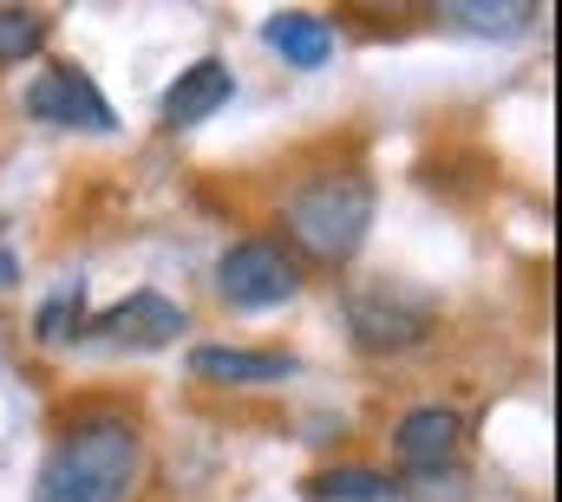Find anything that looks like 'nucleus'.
<instances>
[{"instance_id":"obj_1","label":"nucleus","mask_w":562,"mask_h":502,"mask_svg":"<svg viewBox=\"0 0 562 502\" xmlns=\"http://www.w3.org/2000/svg\"><path fill=\"white\" fill-rule=\"evenodd\" d=\"M144 477V437L132 418L119 411H92V418H72L40 477H33V502H132Z\"/></svg>"},{"instance_id":"obj_2","label":"nucleus","mask_w":562,"mask_h":502,"mask_svg":"<svg viewBox=\"0 0 562 502\" xmlns=\"http://www.w3.org/2000/svg\"><path fill=\"white\" fill-rule=\"evenodd\" d=\"M373 216H380V183L367 170H353V163L314 170L281 203V236H288L281 249L294 261H314V267H347L353 254L367 249Z\"/></svg>"},{"instance_id":"obj_3","label":"nucleus","mask_w":562,"mask_h":502,"mask_svg":"<svg viewBox=\"0 0 562 502\" xmlns=\"http://www.w3.org/2000/svg\"><path fill=\"white\" fill-rule=\"evenodd\" d=\"M340 320L353 333L360 353L373 360H393V353H419L438 327V300L406 287V281H367V287H347L340 294Z\"/></svg>"},{"instance_id":"obj_4","label":"nucleus","mask_w":562,"mask_h":502,"mask_svg":"<svg viewBox=\"0 0 562 502\" xmlns=\"http://www.w3.org/2000/svg\"><path fill=\"white\" fill-rule=\"evenodd\" d=\"M210 281H216L223 307H236V313H276L288 300H301L307 267L281 249L276 236H243V242H229V249L216 254Z\"/></svg>"},{"instance_id":"obj_5","label":"nucleus","mask_w":562,"mask_h":502,"mask_svg":"<svg viewBox=\"0 0 562 502\" xmlns=\"http://www.w3.org/2000/svg\"><path fill=\"white\" fill-rule=\"evenodd\" d=\"M183 333H190V307L170 300V294H157V287H138V294L86 313L79 346H92V353H164Z\"/></svg>"},{"instance_id":"obj_6","label":"nucleus","mask_w":562,"mask_h":502,"mask_svg":"<svg viewBox=\"0 0 562 502\" xmlns=\"http://www.w3.org/2000/svg\"><path fill=\"white\" fill-rule=\"evenodd\" d=\"M26 118L46 130H66V137H112L119 130V112H112V99L92 85V72L86 66H72V59H46L33 79H26Z\"/></svg>"},{"instance_id":"obj_7","label":"nucleus","mask_w":562,"mask_h":502,"mask_svg":"<svg viewBox=\"0 0 562 502\" xmlns=\"http://www.w3.org/2000/svg\"><path fill=\"white\" fill-rule=\"evenodd\" d=\"M464 444V418H458V404H413L400 424H393V457H400V470H406V483L413 477H438V470H451V450Z\"/></svg>"},{"instance_id":"obj_8","label":"nucleus","mask_w":562,"mask_h":502,"mask_svg":"<svg viewBox=\"0 0 562 502\" xmlns=\"http://www.w3.org/2000/svg\"><path fill=\"white\" fill-rule=\"evenodd\" d=\"M229 99H236V72H229V59H196V66H183V72L164 85V99H157V125L164 130H196L203 118H216Z\"/></svg>"},{"instance_id":"obj_9","label":"nucleus","mask_w":562,"mask_h":502,"mask_svg":"<svg viewBox=\"0 0 562 502\" xmlns=\"http://www.w3.org/2000/svg\"><path fill=\"white\" fill-rule=\"evenodd\" d=\"M294 373L301 360L276 346H190V378L203 385H288Z\"/></svg>"},{"instance_id":"obj_10","label":"nucleus","mask_w":562,"mask_h":502,"mask_svg":"<svg viewBox=\"0 0 562 502\" xmlns=\"http://www.w3.org/2000/svg\"><path fill=\"white\" fill-rule=\"evenodd\" d=\"M262 39H269V53H276L281 66H294V72H321V66L340 53L334 20H321V13H307V7L269 13V20H262Z\"/></svg>"},{"instance_id":"obj_11","label":"nucleus","mask_w":562,"mask_h":502,"mask_svg":"<svg viewBox=\"0 0 562 502\" xmlns=\"http://www.w3.org/2000/svg\"><path fill=\"white\" fill-rule=\"evenodd\" d=\"M431 20L451 26V33H464V39H484V46H510V39L537 33L543 13L524 7V0H451V7H438Z\"/></svg>"},{"instance_id":"obj_12","label":"nucleus","mask_w":562,"mask_h":502,"mask_svg":"<svg viewBox=\"0 0 562 502\" xmlns=\"http://www.w3.org/2000/svg\"><path fill=\"white\" fill-rule=\"evenodd\" d=\"M307 502H406V483L380 464H327L301 483Z\"/></svg>"},{"instance_id":"obj_13","label":"nucleus","mask_w":562,"mask_h":502,"mask_svg":"<svg viewBox=\"0 0 562 502\" xmlns=\"http://www.w3.org/2000/svg\"><path fill=\"white\" fill-rule=\"evenodd\" d=\"M79 327H86V281L72 274L66 287H53L33 313V340L40 346H79Z\"/></svg>"},{"instance_id":"obj_14","label":"nucleus","mask_w":562,"mask_h":502,"mask_svg":"<svg viewBox=\"0 0 562 502\" xmlns=\"http://www.w3.org/2000/svg\"><path fill=\"white\" fill-rule=\"evenodd\" d=\"M46 46V13L40 7H0V66H20Z\"/></svg>"},{"instance_id":"obj_15","label":"nucleus","mask_w":562,"mask_h":502,"mask_svg":"<svg viewBox=\"0 0 562 502\" xmlns=\"http://www.w3.org/2000/svg\"><path fill=\"white\" fill-rule=\"evenodd\" d=\"M20 287V249H13V236L0 229V294H13Z\"/></svg>"}]
</instances>
